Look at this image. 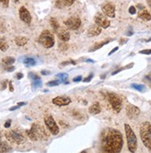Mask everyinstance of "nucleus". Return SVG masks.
Wrapping results in <instances>:
<instances>
[{
  "mask_svg": "<svg viewBox=\"0 0 151 153\" xmlns=\"http://www.w3.org/2000/svg\"><path fill=\"white\" fill-rule=\"evenodd\" d=\"M64 24L68 29L72 30V31H76L81 27L82 21L79 17H71V18H69L68 20H66L64 21Z\"/></svg>",
  "mask_w": 151,
  "mask_h": 153,
  "instance_id": "nucleus-9",
  "label": "nucleus"
},
{
  "mask_svg": "<svg viewBox=\"0 0 151 153\" xmlns=\"http://www.w3.org/2000/svg\"><path fill=\"white\" fill-rule=\"evenodd\" d=\"M119 50V47H115V48H113L110 53H108V55H111L112 54H114L115 52H117V51Z\"/></svg>",
  "mask_w": 151,
  "mask_h": 153,
  "instance_id": "nucleus-43",
  "label": "nucleus"
},
{
  "mask_svg": "<svg viewBox=\"0 0 151 153\" xmlns=\"http://www.w3.org/2000/svg\"><path fill=\"white\" fill-rule=\"evenodd\" d=\"M50 72L49 71H46V70H43L42 71V75H49Z\"/></svg>",
  "mask_w": 151,
  "mask_h": 153,
  "instance_id": "nucleus-49",
  "label": "nucleus"
},
{
  "mask_svg": "<svg viewBox=\"0 0 151 153\" xmlns=\"http://www.w3.org/2000/svg\"><path fill=\"white\" fill-rule=\"evenodd\" d=\"M14 1H15V2H19V1H20V0H14Z\"/></svg>",
  "mask_w": 151,
  "mask_h": 153,
  "instance_id": "nucleus-57",
  "label": "nucleus"
},
{
  "mask_svg": "<svg viewBox=\"0 0 151 153\" xmlns=\"http://www.w3.org/2000/svg\"><path fill=\"white\" fill-rule=\"evenodd\" d=\"M38 42L45 48H52L55 44V39L53 33L47 30L43 31L38 38Z\"/></svg>",
  "mask_w": 151,
  "mask_h": 153,
  "instance_id": "nucleus-5",
  "label": "nucleus"
},
{
  "mask_svg": "<svg viewBox=\"0 0 151 153\" xmlns=\"http://www.w3.org/2000/svg\"><path fill=\"white\" fill-rule=\"evenodd\" d=\"M147 5H148V7H150V9H151V0H147Z\"/></svg>",
  "mask_w": 151,
  "mask_h": 153,
  "instance_id": "nucleus-51",
  "label": "nucleus"
},
{
  "mask_svg": "<svg viewBox=\"0 0 151 153\" xmlns=\"http://www.w3.org/2000/svg\"><path fill=\"white\" fill-rule=\"evenodd\" d=\"M125 134H126V139H127V146L128 149L131 153H135L137 149V138L136 136L132 129V127L128 125H124Z\"/></svg>",
  "mask_w": 151,
  "mask_h": 153,
  "instance_id": "nucleus-3",
  "label": "nucleus"
},
{
  "mask_svg": "<svg viewBox=\"0 0 151 153\" xmlns=\"http://www.w3.org/2000/svg\"><path fill=\"white\" fill-rule=\"evenodd\" d=\"M19 108H20V106H19V105H16V106H14V107L10 108V111H15V110L19 109Z\"/></svg>",
  "mask_w": 151,
  "mask_h": 153,
  "instance_id": "nucleus-47",
  "label": "nucleus"
},
{
  "mask_svg": "<svg viewBox=\"0 0 151 153\" xmlns=\"http://www.w3.org/2000/svg\"><path fill=\"white\" fill-rule=\"evenodd\" d=\"M111 41H112V40H110V39H108V40H106V41H103V42H96V44H95L93 46H92V47L89 49V52H95V51H96V50H98V49H100V48H102L104 45L108 44V42H110Z\"/></svg>",
  "mask_w": 151,
  "mask_h": 153,
  "instance_id": "nucleus-20",
  "label": "nucleus"
},
{
  "mask_svg": "<svg viewBox=\"0 0 151 153\" xmlns=\"http://www.w3.org/2000/svg\"><path fill=\"white\" fill-rule=\"evenodd\" d=\"M81 153H87V152H86V150H82V151Z\"/></svg>",
  "mask_w": 151,
  "mask_h": 153,
  "instance_id": "nucleus-54",
  "label": "nucleus"
},
{
  "mask_svg": "<svg viewBox=\"0 0 151 153\" xmlns=\"http://www.w3.org/2000/svg\"><path fill=\"white\" fill-rule=\"evenodd\" d=\"M102 12L108 18H115V6L111 2H105L102 5Z\"/></svg>",
  "mask_w": 151,
  "mask_h": 153,
  "instance_id": "nucleus-11",
  "label": "nucleus"
},
{
  "mask_svg": "<svg viewBox=\"0 0 151 153\" xmlns=\"http://www.w3.org/2000/svg\"><path fill=\"white\" fill-rule=\"evenodd\" d=\"M86 62H87V63H95V61H94V60H92V59H87Z\"/></svg>",
  "mask_w": 151,
  "mask_h": 153,
  "instance_id": "nucleus-53",
  "label": "nucleus"
},
{
  "mask_svg": "<svg viewBox=\"0 0 151 153\" xmlns=\"http://www.w3.org/2000/svg\"><path fill=\"white\" fill-rule=\"evenodd\" d=\"M131 87L133 89L138 90V91H144L146 90V87L144 86V85H142V84H132Z\"/></svg>",
  "mask_w": 151,
  "mask_h": 153,
  "instance_id": "nucleus-28",
  "label": "nucleus"
},
{
  "mask_svg": "<svg viewBox=\"0 0 151 153\" xmlns=\"http://www.w3.org/2000/svg\"><path fill=\"white\" fill-rule=\"evenodd\" d=\"M101 31H102V28H100L96 24H95V25H92V26L88 29L87 34L89 37H95V36L99 35L100 33H101Z\"/></svg>",
  "mask_w": 151,
  "mask_h": 153,
  "instance_id": "nucleus-17",
  "label": "nucleus"
},
{
  "mask_svg": "<svg viewBox=\"0 0 151 153\" xmlns=\"http://www.w3.org/2000/svg\"><path fill=\"white\" fill-rule=\"evenodd\" d=\"M24 65L25 66H35L36 64L35 60L33 58H31V57H28V58H25L24 59V61H23Z\"/></svg>",
  "mask_w": 151,
  "mask_h": 153,
  "instance_id": "nucleus-26",
  "label": "nucleus"
},
{
  "mask_svg": "<svg viewBox=\"0 0 151 153\" xmlns=\"http://www.w3.org/2000/svg\"><path fill=\"white\" fill-rule=\"evenodd\" d=\"M12 150V147L6 141L0 140V153H8Z\"/></svg>",
  "mask_w": 151,
  "mask_h": 153,
  "instance_id": "nucleus-21",
  "label": "nucleus"
},
{
  "mask_svg": "<svg viewBox=\"0 0 151 153\" xmlns=\"http://www.w3.org/2000/svg\"><path fill=\"white\" fill-rule=\"evenodd\" d=\"M101 112V106H100L98 101H96L89 107V113L91 114H98Z\"/></svg>",
  "mask_w": 151,
  "mask_h": 153,
  "instance_id": "nucleus-19",
  "label": "nucleus"
},
{
  "mask_svg": "<svg viewBox=\"0 0 151 153\" xmlns=\"http://www.w3.org/2000/svg\"><path fill=\"white\" fill-rule=\"evenodd\" d=\"M6 138L7 139L10 141V143H15L17 145H21V144H23L26 140V137L25 135L18 129H14V130H10L6 132Z\"/></svg>",
  "mask_w": 151,
  "mask_h": 153,
  "instance_id": "nucleus-4",
  "label": "nucleus"
},
{
  "mask_svg": "<svg viewBox=\"0 0 151 153\" xmlns=\"http://www.w3.org/2000/svg\"><path fill=\"white\" fill-rule=\"evenodd\" d=\"M7 49H8L7 42H6V40L4 38L0 37V50H1L2 52H6Z\"/></svg>",
  "mask_w": 151,
  "mask_h": 153,
  "instance_id": "nucleus-24",
  "label": "nucleus"
},
{
  "mask_svg": "<svg viewBox=\"0 0 151 153\" xmlns=\"http://www.w3.org/2000/svg\"><path fill=\"white\" fill-rule=\"evenodd\" d=\"M82 79V76H75V78L72 79V81H73V82H80Z\"/></svg>",
  "mask_w": 151,
  "mask_h": 153,
  "instance_id": "nucleus-40",
  "label": "nucleus"
},
{
  "mask_svg": "<svg viewBox=\"0 0 151 153\" xmlns=\"http://www.w3.org/2000/svg\"><path fill=\"white\" fill-rule=\"evenodd\" d=\"M44 121H45V124L47 127V129L52 135L57 136L58 133H60V127H58V125H57L56 121L54 120V118L51 114L45 115Z\"/></svg>",
  "mask_w": 151,
  "mask_h": 153,
  "instance_id": "nucleus-8",
  "label": "nucleus"
},
{
  "mask_svg": "<svg viewBox=\"0 0 151 153\" xmlns=\"http://www.w3.org/2000/svg\"><path fill=\"white\" fill-rule=\"evenodd\" d=\"M133 63H132V64H129V65L125 66H123V67H121V68H119L118 70H115V71L112 73V75H116V74H118L119 72H121V71H122V70H124V69L131 68V67H133Z\"/></svg>",
  "mask_w": 151,
  "mask_h": 153,
  "instance_id": "nucleus-29",
  "label": "nucleus"
},
{
  "mask_svg": "<svg viewBox=\"0 0 151 153\" xmlns=\"http://www.w3.org/2000/svg\"><path fill=\"white\" fill-rule=\"evenodd\" d=\"M75 2V0H57L55 7L57 8H64V7H71V5H73V3Z\"/></svg>",
  "mask_w": 151,
  "mask_h": 153,
  "instance_id": "nucleus-18",
  "label": "nucleus"
},
{
  "mask_svg": "<svg viewBox=\"0 0 151 153\" xmlns=\"http://www.w3.org/2000/svg\"><path fill=\"white\" fill-rule=\"evenodd\" d=\"M141 55H151V49H146V50H142L139 52Z\"/></svg>",
  "mask_w": 151,
  "mask_h": 153,
  "instance_id": "nucleus-37",
  "label": "nucleus"
},
{
  "mask_svg": "<svg viewBox=\"0 0 151 153\" xmlns=\"http://www.w3.org/2000/svg\"><path fill=\"white\" fill-rule=\"evenodd\" d=\"M52 103L57 106H66L71 103V99L67 96H57L52 100Z\"/></svg>",
  "mask_w": 151,
  "mask_h": 153,
  "instance_id": "nucleus-14",
  "label": "nucleus"
},
{
  "mask_svg": "<svg viewBox=\"0 0 151 153\" xmlns=\"http://www.w3.org/2000/svg\"><path fill=\"white\" fill-rule=\"evenodd\" d=\"M50 24H51V26H52V28H53V30H54V31L56 32L57 31V30L60 28V25H58V22L57 21V20L55 19V18H51L50 19Z\"/></svg>",
  "mask_w": 151,
  "mask_h": 153,
  "instance_id": "nucleus-27",
  "label": "nucleus"
},
{
  "mask_svg": "<svg viewBox=\"0 0 151 153\" xmlns=\"http://www.w3.org/2000/svg\"><path fill=\"white\" fill-rule=\"evenodd\" d=\"M93 76H94V74L91 73V74L87 76V78H85V79H83V81H85V82H89V81L92 80V79H93Z\"/></svg>",
  "mask_w": 151,
  "mask_h": 153,
  "instance_id": "nucleus-39",
  "label": "nucleus"
},
{
  "mask_svg": "<svg viewBox=\"0 0 151 153\" xmlns=\"http://www.w3.org/2000/svg\"><path fill=\"white\" fill-rule=\"evenodd\" d=\"M127 39H121V41H120V44H126L127 42Z\"/></svg>",
  "mask_w": 151,
  "mask_h": 153,
  "instance_id": "nucleus-46",
  "label": "nucleus"
},
{
  "mask_svg": "<svg viewBox=\"0 0 151 153\" xmlns=\"http://www.w3.org/2000/svg\"><path fill=\"white\" fill-rule=\"evenodd\" d=\"M129 13H130L131 15H135V14L136 13V7L131 6V7H129Z\"/></svg>",
  "mask_w": 151,
  "mask_h": 153,
  "instance_id": "nucleus-36",
  "label": "nucleus"
},
{
  "mask_svg": "<svg viewBox=\"0 0 151 153\" xmlns=\"http://www.w3.org/2000/svg\"><path fill=\"white\" fill-rule=\"evenodd\" d=\"M60 82L58 80H52V81H49L46 83V86L47 87H55V86H57L58 84H60Z\"/></svg>",
  "mask_w": 151,
  "mask_h": 153,
  "instance_id": "nucleus-32",
  "label": "nucleus"
},
{
  "mask_svg": "<svg viewBox=\"0 0 151 153\" xmlns=\"http://www.w3.org/2000/svg\"><path fill=\"white\" fill-rule=\"evenodd\" d=\"M31 130L32 131L33 134H35L37 140H46L49 138V136L46 133L45 127L39 124H32Z\"/></svg>",
  "mask_w": 151,
  "mask_h": 153,
  "instance_id": "nucleus-7",
  "label": "nucleus"
},
{
  "mask_svg": "<svg viewBox=\"0 0 151 153\" xmlns=\"http://www.w3.org/2000/svg\"><path fill=\"white\" fill-rule=\"evenodd\" d=\"M14 69H15L14 66H7V68H6V70H7V72H12V71H14Z\"/></svg>",
  "mask_w": 151,
  "mask_h": 153,
  "instance_id": "nucleus-44",
  "label": "nucleus"
},
{
  "mask_svg": "<svg viewBox=\"0 0 151 153\" xmlns=\"http://www.w3.org/2000/svg\"><path fill=\"white\" fill-rule=\"evenodd\" d=\"M147 42H151V38H149L148 40H147Z\"/></svg>",
  "mask_w": 151,
  "mask_h": 153,
  "instance_id": "nucleus-56",
  "label": "nucleus"
},
{
  "mask_svg": "<svg viewBox=\"0 0 151 153\" xmlns=\"http://www.w3.org/2000/svg\"><path fill=\"white\" fill-rule=\"evenodd\" d=\"M137 7L139 8V11H138V18L141 19L142 20H145V21H148L151 20V15L148 12V10L147 8L143 6V5H137Z\"/></svg>",
  "mask_w": 151,
  "mask_h": 153,
  "instance_id": "nucleus-13",
  "label": "nucleus"
},
{
  "mask_svg": "<svg viewBox=\"0 0 151 153\" xmlns=\"http://www.w3.org/2000/svg\"><path fill=\"white\" fill-rule=\"evenodd\" d=\"M140 138L145 147L151 150V123L144 122L140 125Z\"/></svg>",
  "mask_w": 151,
  "mask_h": 153,
  "instance_id": "nucleus-2",
  "label": "nucleus"
},
{
  "mask_svg": "<svg viewBox=\"0 0 151 153\" xmlns=\"http://www.w3.org/2000/svg\"><path fill=\"white\" fill-rule=\"evenodd\" d=\"M19 14H20V18L21 20L25 22V23H27V24H30L31 21H32V16L29 12V10L27 9L25 7H21L20 8V10H19Z\"/></svg>",
  "mask_w": 151,
  "mask_h": 153,
  "instance_id": "nucleus-15",
  "label": "nucleus"
},
{
  "mask_svg": "<svg viewBox=\"0 0 151 153\" xmlns=\"http://www.w3.org/2000/svg\"><path fill=\"white\" fill-rule=\"evenodd\" d=\"M0 3L4 7H8V3H10V0H0Z\"/></svg>",
  "mask_w": 151,
  "mask_h": 153,
  "instance_id": "nucleus-38",
  "label": "nucleus"
},
{
  "mask_svg": "<svg viewBox=\"0 0 151 153\" xmlns=\"http://www.w3.org/2000/svg\"><path fill=\"white\" fill-rule=\"evenodd\" d=\"M26 135L28 136V138H29L31 140H32V141H36V140H37L36 137L35 136V134L32 133V131L31 129H29V130H26Z\"/></svg>",
  "mask_w": 151,
  "mask_h": 153,
  "instance_id": "nucleus-30",
  "label": "nucleus"
},
{
  "mask_svg": "<svg viewBox=\"0 0 151 153\" xmlns=\"http://www.w3.org/2000/svg\"><path fill=\"white\" fill-rule=\"evenodd\" d=\"M2 62L7 66H11L15 62V58L11 57V56H7V57H5L2 59Z\"/></svg>",
  "mask_w": 151,
  "mask_h": 153,
  "instance_id": "nucleus-25",
  "label": "nucleus"
},
{
  "mask_svg": "<svg viewBox=\"0 0 151 153\" xmlns=\"http://www.w3.org/2000/svg\"><path fill=\"white\" fill-rule=\"evenodd\" d=\"M58 46H60V51H66L67 49H68V44H66V42H60V44H58Z\"/></svg>",
  "mask_w": 151,
  "mask_h": 153,
  "instance_id": "nucleus-33",
  "label": "nucleus"
},
{
  "mask_svg": "<svg viewBox=\"0 0 151 153\" xmlns=\"http://www.w3.org/2000/svg\"><path fill=\"white\" fill-rule=\"evenodd\" d=\"M29 78H30V79H32V80L40 79V78L38 76V75H37V74H35V73H32V72L29 73Z\"/></svg>",
  "mask_w": 151,
  "mask_h": 153,
  "instance_id": "nucleus-34",
  "label": "nucleus"
},
{
  "mask_svg": "<svg viewBox=\"0 0 151 153\" xmlns=\"http://www.w3.org/2000/svg\"><path fill=\"white\" fill-rule=\"evenodd\" d=\"M32 86V88H35V89L41 87L42 86V80H41V79H36V80H33Z\"/></svg>",
  "mask_w": 151,
  "mask_h": 153,
  "instance_id": "nucleus-31",
  "label": "nucleus"
},
{
  "mask_svg": "<svg viewBox=\"0 0 151 153\" xmlns=\"http://www.w3.org/2000/svg\"><path fill=\"white\" fill-rule=\"evenodd\" d=\"M95 23L102 29H107L110 25V21L101 13H97L95 16Z\"/></svg>",
  "mask_w": 151,
  "mask_h": 153,
  "instance_id": "nucleus-10",
  "label": "nucleus"
},
{
  "mask_svg": "<svg viewBox=\"0 0 151 153\" xmlns=\"http://www.w3.org/2000/svg\"><path fill=\"white\" fill-rule=\"evenodd\" d=\"M56 33L57 34L58 39H60V40L61 42H68V41L71 39V34H70V32H69L68 31H67V30L61 28V27H60V28H58V29L57 30Z\"/></svg>",
  "mask_w": 151,
  "mask_h": 153,
  "instance_id": "nucleus-16",
  "label": "nucleus"
},
{
  "mask_svg": "<svg viewBox=\"0 0 151 153\" xmlns=\"http://www.w3.org/2000/svg\"><path fill=\"white\" fill-rule=\"evenodd\" d=\"M1 138H2V134H1V132H0V139H1Z\"/></svg>",
  "mask_w": 151,
  "mask_h": 153,
  "instance_id": "nucleus-55",
  "label": "nucleus"
},
{
  "mask_svg": "<svg viewBox=\"0 0 151 153\" xmlns=\"http://www.w3.org/2000/svg\"><path fill=\"white\" fill-rule=\"evenodd\" d=\"M107 99L108 103H110L114 112L120 113L122 108V99L120 95L116 94L114 92H108L107 93Z\"/></svg>",
  "mask_w": 151,
  "mask_h": 153,
  "instance_id": "nucleus-6",
  "label": "nucleus"
},
{
  "mask_svg": "<svg viewBox=\"0 0 151 153\" xmlns=\"http://www.w3.org/2000/svg\"><path fill=\"white\" fill-rule=\"evenodd\" d=\"M8 87H10V90L11 92L14 90V89H13V86H12V81H10V83H8Z\"/></svg>",
  "mask_w": 151,
  "mask_h": 153,
  "instance_id": "nucleus-45",
  "label": "nucleus"
},
{
  "mask_svg": "<svg viewBox=\"0 0 151 153\" xmlns=\"http://www.w3.org/2000/svg\"><path fill=\"white\" fill-rule=\"evenodd\" d=\"M17 105H19V106L21 107V106H22V105H26V103H25V101H21V103H19Z\"/></svg>",
  "mask_w": 151,
  "mask_h": 153,
  "instance_id": "nucleus-48",
  "label": "nucleus"
},
{
  "mask_svg": "<svg viewBox=\"0 0 151 153\" xmlns=\"http://www.w3.org/2000/svg\"><path fill=\"white\" fill-rule=\"evenodd\" d=\"M126 114L129 119L131 120H133V119H136L139 114H140V109L135 105H131L129 104L126 107Z\"/></svg>",
  "mask_w": 151,
  "mask_h": 153,
  "instance_id": "nucleus-12",
  "label": "nucleus"
},
{
  "mask_svg": "<svg viewBox=\"0 0 151 153\" xmlns=\"http://www.w3.org/2000/svg\"><path fill=\"white\" fill-rule=\"evenodd\" d=\"M56 76L57 78V79L60 82H64L65 84H68V81H67V79H68V74L67 73H60V74H57Z\"/></svg>",
  "mask_w": 151,
  "mask_h": 153,
  "instance_id": "nucleus-23",
  "label": "nucleus"
},
{
  "mask_svg": "<svg viewBox=\"0 0 151 153\" xmlns=\"http://www.w3.org/2000/svg\"><path fill=\"white\" fill-rule=\"evenodd\" d=\"M7 80H5V82L3 83V87H2V90H4V89L6 88V86H7Z\"/></svg>",
  "mask_w": 151,
  "mask_h": 153,
  "instance_id": "nucleus-52",
  "label": "nucleus"
},
{
  "mask_svg": "<svg viewBox=\"0 0 151 153\" xmlns=\"http://www.w3.org/2000/svg\"><path fill=\"white\" fill-rule=\"evenodd\" d=\"M15 42L18 46H24L28 42V38L23 37V36H19L15 38Z\"/></svg>",
  "mask_w": 151,
  "mask_h": 153,
  "instance_id": "nucleus-22",
  "label": "nucleus"
},
{
  "mask_svg": "<svg viewBox=\"0 0 151 153\" xmlns=\"http://www.w3.org/2000/svg\"><path fill=\"white\" fill-rule=\"evenodd\" d=\"M68 65H76V62L73 60H70V61H65L60 64V66H68Z\"/></svg>",
  "mask_w": 151,
  "mask_h": 153,
  "instance_id": "nucleus-35",
  "label": "nucleus"
},
{
  "mask_svg": "<svg viewBox=\"0 0 151 153\" xmlns=\"http://www.w3.org/2000/svg\"><path fill=\"white\" fill-rule=\"evenodd\" d=\"M123 147L122 133L112 127H107L100 133L97 151L98 153H121Z\"/></svg>",
  "mask_w": 151,
  "mask_h": 153,
  "instance_id": "nucleus-1",
  "label": "nucleus"
},
{
  "mask_svg": "<svg viewBox=\"0 0 151 153\" xmlns=\"http://www.w3.org/2000/svg\"><path fill=\"white\" fill-rule=\"evenodd\" d=\"M11 125V120H7V122L5 123L4 126H5V128H10Z\"/></svg>",
  "mask_w": 151,
  "mask_h": 153,
  "instance_id": "nucleus-41",
  "label": "nucleus"
},
{
  "mask_svg": "<svg viewBox=\"0 0 151 153\" xmlns=\"http://www.w3.org/2000/svg\"><path fill=\"white\" fill-rule=\"evenodd\" d=\"M126 34H127L128 36H131V35H133V32L132 31H129L126 33Z\"/></svg>",
  "mask_w": 151,
  "mask_h": 153,
  "instance_id": "nucleus-50",
  "label": "nucleus"
},
{
  "mask_svg": "<svg viewBox=\"0 0 151 153\" xmlns=\"http://www.w3.org/2000/svg\"><path fill=\"white\" fill-rule=\"evenodd\" d=\"M15 76H16L17 79H21L23 78V74L22 73H17Z\"/></svg>",
  "mask_w": 151,
  "mask_h": 153,
  "instance_id": "nucleus-42",
  "label": "nucleus"
}]
</instances>
